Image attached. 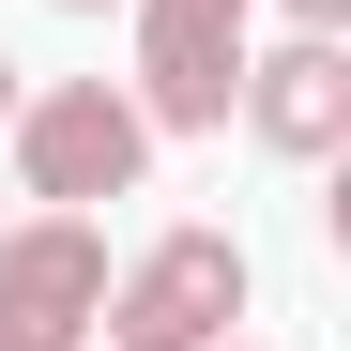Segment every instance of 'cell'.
<instances>
[{
  "label": "cell",
  "mask_w": 351,
  "mask_h": 351,
  "mask_svg": "<svg viewBox=\"0 0 351 351\" xmlns=\"http://www.w3.org/2000/svg\"><path fill=\"white\" fill-rule=\"evenodd\" d=\"M16 168H31V199L46 214H92V199H138V168H153V123H138V92L123 77H46L16 92Z\"/></svg>",
  "instance_id": "obj_1"
},
{
  "label": "cell",
  "mask_w": 351,
  "mask_h": 351,
  "mask_svg": "<svg viewBox=\"0 0 351 351\" xmlns=\"http://www.w3.org/2000/svg\"><path fill=\"white\" fill-rule=\"evenodd\" d=\"M245 321V245L229 229H153L107 275V351H214Z\"/></svg>",
  "instance_id": "obj_2"
},
{
  "label": "cell",
  "mask_w": 351,
  "mask_h": 351,
  "mask_svg": "<svg viewBox=\"0 0 351 351\" xmlns=\"http://www.w3.org/2000/svg\"><path fill=\"white\" fill-rule=\"evenodd\" d=\"M260 0H138V123L153 138H229V77H245Z\"/></svg>",
  "instance_id": "obj_3"
},
{
  "label": "cell",
  "mask_w": 351,
  "mask_h": 351,
  "mask_svg": "<svg viewBox=\"0 0 351 351\" xmlns=\"http://www.w3.org/2000/svg\"><path fill=\"white\" fill-rule=\"evenodd\" d=\"M92 321H107V229L92 214L0 229V351H92Z\"/></svg>",
  "instance_id": "obj_4"
},
{
  "label": "cell",
  "mask_w": 351,
  "mask_h": 351,
  "mask_svg": "<svg viewBox=\"0 0 351 351\" xmlns=\"http://www.w3.org/2000/svg\"><path fill=\"white\" fill-rule=\"evenodd\" d=\"M229 107H245V138L321 168L351 138V31H290V46H245V77H229Z\"/></svg>",
  "instance_id": "obj_5"
},
{
  "label": "cell",
  "mask_w": 351,
  "mask_h": 351,
  "mask_svg": "<svg viewBox=\"0 0 351 351\" xmlns=\"http://www.w3.org/2000/svg\"><path fill=\"white\" fill-rule=\"evenodd\" d=\"M275 16H290V31H351V0H275Z\"/></svg>",
  "instance_id": "obj_6"
},
{
  "label": "cell",
  "mask_w": 351,
  "mask_h": 351,
  "mask_svg": "<svg viewBox=\"0 0 351 351\" xmlns=\"http://www.w3.org/2000/svg\"><path fill=\"white\" fill-rule=\"evenodd\" d=\"M16 92H31V77H16V62H0V123H16Z\"/></svg>",
  "instance_id": "obj_7"
},
{
  "label": "cell",
  "mask_w": 351,
  "mask_h": 351,
  "mask_svg": "<svg viewBox=\"0 0 351 351\" xmlns=\"http://www.w3.org/2000/svg\"><path fill=\"white\" fill-rule=\"evenodd\" d=\"M62 16H107V0H62Z\"/></svg>",
  "instance_id": "obj_8"
},
{
  "label": "cell",
  "mask_w": 351,
  "mask_h": 351,
  "mask_svg": "<svg viewBox=\"0 0 351 351\" xmlns=\"http://www.w3.org/2000/svg\"><path fill=\"white\" fill-rule=\"evenodd\" d=\"M214 351H245V336H214Z\"/></svg>",
  "instance_id": "obj_9"
}]
</instances>
